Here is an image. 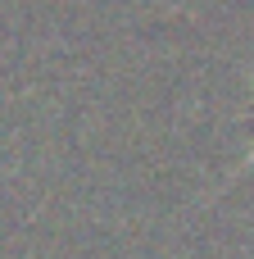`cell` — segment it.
<instances>
[{"mask_svg":"<svg viewBox=\"0 0 254 259\" xmlns=\"http://www.w3.org/2000/svg\"><path fill=\"white\" fill-rule=\"evenodd\" d=\"M250 164H254V150H250V155H245V159H241V168H236V173H245Z\"/></svg>","mask_w":254,"mask_h":259,"instance_id":"1","label":"cell"}]
</instances>
